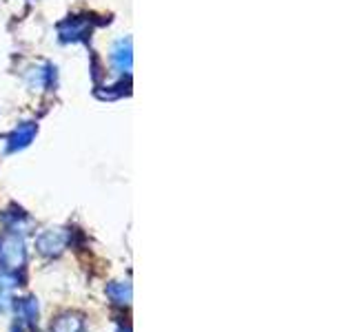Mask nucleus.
Segmentation results:
<instances>
[{
  "instance_id": "1",
  "label": "nucleus",
  "mask_w": 355,
  "mask_h": 332,
  "mask_svg": "<svg viewBox=\"0 0 355 332\" xmlns=\"http://www.w3.org/2000/svg\"><path fill=\"white\" fill-rule=\"evenodd\" d=\"M27 252L25 243L18 235H9L5 241H0V264H3V275L18 277V270L25 268Z\"/></svg>"
},
{
  "instance_id": "2",
  "label": "nucleus",
  "mask_w": 355,
  "mask_h": 332,
  "mask_svg": "<svg viewBox=\"0 0 355 332\" xmlns=\"http://www.w3.org/2000/svg\"><path fill=\"white\" fill-rule=\"evenodd\" d=\"M36 133H38V124H36V122H31V120L20 122V124L7 136L5 151L7 153H16V151L27 149L29 144L33 142V138H36Z\"/></svg>"
},
{
  "instance_id": "3",
  "label": "nucleus",
  "mask_w": 355,
  "mask_h": 332,
  "mask_svg": "<svg viewBox=\"0 0 355 332\" xmlns=\"http://www.w3.org/2000/svg\"><path fill=\"white\" fill-rule=\"evenodd\" d=\"M89 31H92V22H89L87 18H78V16L67 18V20H62L60 25H58V33H60L62 42L85 40Z\"/></svg>"
},
{
  "instance_id": "4",
  "label": "nucleus",
  "mask_w": 355,
  "mask_h": 332,
  "mask_svg": "<svg viewBox=\"0 0 355 332\" xmlns=\"http://www.w3.org/2000/svg\"><path fill=\"white\" fill-rule=\"evenodd\" d=\"M111 64L120 75L131 73V38H120L111 49Z\"/></svg>"
},
{
  "instance_id": "5",
  "label": "nucleus",
  "mask_w": 355,
  "mask_h": 332,
  "mask_svg": "<svg viewBox=\"0 0 355 332\" xmlns=\"http://www.w3.org/2000/svg\"><path fill=\"white\" fill-rule=\"evenodd\" d=\"M36 246L44 255H58L64 248V235L60 230H44L36 239Z\"/></svg>"
},
{
  "instance_id": "6",
  "label": "nucleus",
  "mask_w": 355,
  "mask_h": 332,
  "mask_svg": "<svg viewBox=\"0 0 355 332\" xmlns=\"http://www.w3.org/2000/svg\"><path fill=\"white\" fill-rule=\"evenodd\" d=\"M85 321L78 315H62L55 319V324H51V332H83Z\"/></svg>"
},
{
  "instance_id": "7",
  "label": "nucleus",
  "mask_w": 355,
  "mask_h": 332,
  "mask_svg": "<svg viewBox=\"0 0 355 332\" xmlns=\"http://www.w3.org/2000/svg\"><path fill=\"white\" fill-rule=\"evenodd\" d=\"M53 77H55V66L53 64H44L42 69H33L29 73V82H31V86L49 89L53 84Z\"/></svg>"
},
{
  "instance_id": "8",
  "label": "nucleus",
  "mask_w": 355,
  "mask_h": 332,
  "mask_svg": "<svg viewBox=\"0 0 355 332\" xmlns=\"http://www.w3.org/2000/svg\"><path fill=\"white\" fill-rule=\"evenodd\" d=\"M107 295L114 299L116 304H129V299H131V288L129 284H111L107 288Z\"/></svg>"
},
{
  "instance_id": "9",
  "label": "nucleus",
  "mask_w": 355,
  "mask_h": 332,
  "mask_svg": "<svg viewBox=\"0 0 355 332\" xmlns=\"http://www.w3.org/2000/svg\"><path fill=\"white\" fill-rule=\"evenodd\" d=\"M16 308H18L22 321H27V324H33V321H36V317H38V304L33 302V299H22V302L16 304Z\"/></svg>"
},
{
  "instance_id": "10",
  "label": "nucleus",
  "mask_w": 355,
  "mask_h": 332,
  "mask_svg": "<svg viewBox=\"0 0 355 332\" xmlns=\"http://www.w3.org/2000/svg\"><path fill=\"white\" fill-rule=\"evenodd\" d=\"M14 332H22V330H20V326H18V328H14Z\"/></svg>"
}]
</instances>
